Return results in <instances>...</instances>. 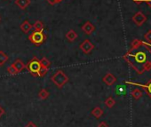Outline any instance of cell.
Here are the masks:
<instances>
[{"instance_id":"6da1fadb","label":"cell","mask_w":151,"mask_h":127,"mask_svg":"<svg viewBox=\"0 0 151 127\" xmlns=\"http://www.w3.org/2000/svg\"><path fill=\"white\" fill-rule=\"evenodd\" d=\"M124 59L138 74H143L151 69V45L139 39H134Z\"/></svg>"},{"instance_id":"7a4b0ae2","label":"cell","mask_w":151,"mask_h":127,"mask_svg":"<svg viewBox=\"0 0 151 127\" xmlns=\"http://www.w3.org/2000/svg\"><path fill=\"white\" fill-rule=\"evenodd\" d=\"M52 81L53 84L59 88H62L68 82V76L62 71V70H58L55 72V74L52 77Z\"/></svg>"},{"instance_id":"3957f363","label":"cell","mask_w":151,"mask_h":127,"mask_svg":"<svg viewBox=\"0 0 151 127\" xmlns=\"http://www.w3.org/2000/svg\"><path fill=\"white\" fill-rule=\"evenodd\" d=\"M40 68H41L40 61L37 57H34L33 59H31L26 65V69L28 70V71L34 77H38V71Z\"/></svg>"},{"instance_id":"277c9868","label":"cell","mask_w":151,"mask_h":127,"mask_svg":"<svg viewBox=\"0 0 151 127\" xmlns=\"http://www.w3.org/2000/svg\"><path fill=\"white\" fill-rule=\"evenodd\" d=\"M46 39V36L43 32H37V31H33L29 36V40L35 45H41L42 44L45 43Z\"/></svg>"},{"instance_id":"5b68a950","label":"cell","mask_w":151,"mask_h":127,"mask_svg":"<svg viewBox=\"0 0 151 127\" xmlns=\"http://www.w3.org/2000/svg\"><path fill=\"white\" fill-rule=\"evenodd\" d=\"M80 49L82 50V52L86 54H89L93 49H94V44L89 40V39H86L85 41H83L81 43V44L79 45Z\"/></svg>"},{"instance_id":"8992f818","label":"cell","mask_w":151,"mask_h":127,"mask_svg":"<svg viewBox=\"0 0 151 127\" xmlns=\"http://www.w3.org/2000/svg\"><path fill=\"white\" fill-rule=\"evenodd\" d=\"M132 21L134 22V23L136 25L141 26V25H143L147 22V17H146V15L142 12H138L132 17Z\"/></svg>"},{"instance_id":"52a82bcc","label":"cell","mask_w":151,"mask_h":127,"mask_svg":"<svg viewBox=\"0 0 151 127\" xmlns=\"http://www.w3.org/2000/svg\"><path fill=\"white\" fill-rule=\"evenodd\" d=\"M102 81H103L107 85H109V86H110V85H113L116 83V77H115L113 74L108 73V74H106V75L103 77Z\"/></svg>"},{"instance_id":"ba28073f","label":"cell","mask_w":151,"mask_h":127,"mask_svg":"<svg viewBox=\"0 0 151 127\" xmlns=\"http://www.w3.org/2000/svg\"><path fill=\"white\" fill-rule=\"evenodd\" d=\"M82 30L86 34V35H91L94 30H95V27L90 22H86L83 26H82Z\"/></svg>"},{"instance_id":"9c48e42d","label":"cell","mask_w":151,"mask_h":127,"mask_svg":"<svg viewBox=\"0 0 151 127\" xmlns=\"http://www.w3.org/2000/svg\"><path fill=\"white\" fill-rule=\"evenodd\" d=\"M16 70H17V71L19 72V73H21L23 70H25L26 69V65L23 63V61L22 60H21L20 59H18V60H16L13 64H12Z\"/></svg>"},{"instance_id":"30bf717a","label":"cell","mask_w":151,"mask_h":127,"mask_svg":"<svg viewBox=\"0 0 151 127\" xmlns=\"http://www.w3.org/2000/svg\"><path fill=\"white\" fill-rule=\"evenodd\" d=\"M15 5L24 10L30 5V0H15Z\"/></svg>"},{"instance_id":"8fae6325","label":"cell","mask_w":151,"mask_h":127,"mask_svg":"<svg viewBox=\"0 0 151 127\" xmlns=\"http://www.w3.org/2000/svg\"><path fill=\"white\" fill-rule=\"evenodd\" d=\"M21 29H22V31L23 32V33H29L31 29H32V25L29 23V21H25L22 25H21Z\"/></svg>"},{"instance_id":"7c38bea8","label":"cell","mask_w":151,"mask_h":127,"mask_svg":"<svg viewBox=\"0 0 151 127\" xmlns=\"http://www.w3.org/2000/svg\"><path fill=\"white\" fill-rule=\"evenodd\" d=\"M32 29L34 31L37 32H43L44 31V24L41 21H37L33 25H32Z\"/></svg>"},{"instance_id":"4fadbf2b","label":"cell","mask_w":151,"mask_h":127,"mask_svg":"<svg viewBox=\"0 0 151 127\" xmlns=\"http://www.w3.org/2000/svg\"><path fill=\"white\" fill-rule=\"evenodd\" d=\"M77 37H78V34L76 33V31L73 30V29L68 30V31L67 32V34H66V38H67L68 41H70V42L75 41L76 39H77Z\"/></svg>"},{"instance_id":"5bb4252c","label":"cell","mask_w":151,"mask_h":127,"mask_svg":"<svg viewBox=\"0 0 151 127\" xmlns=\"http://www.w3.org/2000/svg\"><path fill=\"white\" fill-rule=\"evenodd\" d=\"M92 115H93L95 118L99 119V118H101V117L102 116V115H103V110H102L101 108L96 107V108H94L92 110Z\"/></svg>"},{"instance_id":"9a60e30c","label":"cell","mask_w":151,"mask_h":127,"mask_svg":"<svg viewBox=\"0 0 151 127\" xmlns=\"http://www.w3.org/2000/svg\"><path fill=\"white\" fill-rule=\"evenodd\" d=\"M39 61H40L41 67H43V68H45V69H48L49 70V68L51 67V62H50V60L47 58H45V57H43L41 60H39Z\"/></svg>"},{"instance_id":"2e32d148","label":"cell","mask_w":151,"mask_h":127,"mask_svg":"<svg viewBox=\"0 0 151 127\" xmlns=\"http://www.w3.org/2000/svg\"><path fill=\"white\" fill-rule=\"evenodd\" d=\"M7 60H8V55L5 52L0 51V66H3Z\"/></svg>"},{"instance_id":"e0dca14e","label":"cell","mask_w":151,"mask_h":127,"mask_svg":"<svg viewBox=\"0 0 151 127\" xmlns=\"http://www.w3.org/2000/svg\"><path fill=\"white\" fill-rule=\"evenodd\" d=\"M49 95H50V93H49V92L46 89H42L39 92V93H38V97L41 100H46L49 97Z\"/></svg>"},{"instance_id":"ac0fdd59","label":"cell","mask_w":151,"mask_h":127,"mask_svg":"<svg viewBox=\"0 0 151 127\" xmlns=\"http://www.w3.org/2000/svg\"><path fill=\"white\" fill-rule=\"evenodd\" d=\"M132 96L135 99V100H139V98H141L142 96V92L139 89H134L132 91Z\"/></svg>"},{"instance_id":"d6986e66","label":"cell","mask_w":151,"mask_h":127,"mask_svg":"<svg viewBox=\"0 0 151 127\" xmlns=\"http://www.w3.org/2000/svg\"><path fill=\"white\" fill-rule=\"evenodd\" d=\"M115 104H116V100H115L112 97H109V98L105 100V105H106L108 108H113V107L115 106Z\"/></svg>"},{"instance_id":"ffe728a7","label":"cell","mask_w":151,"mask_h":127,"mask_svg":"<svg viewBox=\"0 0 151 127\" xmlns=\"http://www.w3.org/2000/svg\"><path fill=\"white\" fill-rule=\"evenodd\" d=\"M7 71H8V73H9L10 75H16V74H19V72L17 71V70H16L13 65H11L10 67L7 68Z\"/></svg>"},{"instance_id":"44dd1931","label":"cell","mask_w":151,"mask_h":127,"mask_svg":"<svg viewBox=\"0 0 151 127\" xmlns=\"http://www.w3.org/2000/svg\"><path fill=\"white\" fill-rule=\"evenodd\" d=\"M144 87H145V89H146V91H147V95L151 98V79L148 81V83L147 84V85H145Z\"/></svg>"},{"instance_id":"7402d4cb","label":"cell","mask_w":151,"mask_h":127,"mask_svg":"<svg viewBox=\"0 0 151 127\" xmlns=\"http://www.w3.org/2000/svg\"><path fill=\"white\" fill-rule=\"evenodd\" d=\"M47 72H48V69L41 67L39 71H38V77H45L47 74Z\"/></svg>"},{"instance_id":"603a6c76","label":"cell","mask_w":151,"mask_h":127,"mask_svg":"<svg viewBox=\"0 0 151 127\" xmlns=\"http://www.w3.org/2000/svg\"><path fill=\"white\" fill-rule=\"evenodd\" d=\"M125 92H126L125 88H124V87H123L122 85H120V86H118V87L116 88V93H117V95H120V94H125Z\"/></svg>"},{"instance_id":"cb8c5ba5","label":"cell","mask_w":151,"mask_h":127,"mask_svg":"<svg viewBox=\"0 0 151 127\" xmlns=\"http://www.w3.org/2000/svg\"><path fill=\"white\" fill-rule=\"evenodd\" d=\"M144 37H145V39L147 40V42L151 43V30H148V31L145 34Z\"/></svg>"},{"instance_id":"d4e9b609","label":"cell","mask_w":151,"mask_h":127,"mask_svg":"<svg viewBox=\"0 0 151 127\" xmlns=\"http://www.w3.org/2000/svg\"><path fill=\"white\" fill-rule=\"evenodd\" d=\"M98 127H109V125H108V123L106 122H101L98 124Z\"/></svg>"},{"instance_id":"484cf974","label":"cell","mask_w":151,"mask_h":127,"mask_svg":"<svg viewBox=\"0 0 151 127\" xmlns=\"http://www.w3.org/2000/svg\"><path fill=\"white\" fill-rule=\"evenodd\" d=\"M24 127H37L33 122H29L28 123V124L26 125V126H24Z\"/></svg>"},{"instance_id":"4316f807","label":"cell","mask_w":151,"mask_h":127,"mask_svg":"<svg viewBox=\"0 0 151 127\" xmlns=\"http://www.w3.org/2000/svg\"><path fill=\"white\" fill-rule=\"evenodd\" d=\"M47 2H48L50 5H55V4L59 3V2H58V0H47Z\"/></svg>"},{"instance_id":"83f0119b","label":"cell","mask_w":151,"mask_h":127,"mask_svg":"<svg viewBox=\"0 0 151 127\" xmlns=\"http://www.w3.org/2000/svg\"><path fill=\"white\" fill-rule=\"evenodd\" d=\"M5 114V109L0 106V118H1L3 116V115Z\"/></svg>"},{"instance_id":"f1b7e54d","label":"cell","mask_w":151,"mask_h":127,"mask_svg":"<svg viewBox=\"0 0 151 127\" xmlns=\"http://www.w3.org/2000/svg\"><path fill=\"white\" fill-rule=\"evenodd\" d=\"M133 2L136 3L137 5H140V4H142L143 2H145V0H133Z\"/></svg>"},{"instance_id":"f546056e","label":"cell","mask_w":151,"mask_h":127,"mask_svg":"<svg viewBox=\"0 0 151 127\" xmlns=\"http://www.w3.org/2000/svg\"><path fill=\"white\" fill-rule=\"evenodd\" d=\"M145 3L151 8V0H145Z\"/></svg>"},{"instance_id":"4dcf8cb0","label":"cell","mask_w":151,"mask_h":127,"mask_svg":"<svg viewBox=\"0 0 151 127\" xmlns=\"http://www.w3.org/2000/svg\"><path fill=\"white\" fill-rule=\"evenodd\" d=\"M62 1V0H58V2H61Z\"/></svg>"},{"instance_id":"1f68e13d","label":"cell","mask_w":151,"mask_h":127,"mask_svg":"<svg viewBox=\"0 0 151 127\" xmlns=\"http://www.w3.org/2000/svg\"><path fill=\"white\" fill-rule=\"evenodd\" d=\"M0 21H1V18H0Z\"/></svg>"}]
</instances>
